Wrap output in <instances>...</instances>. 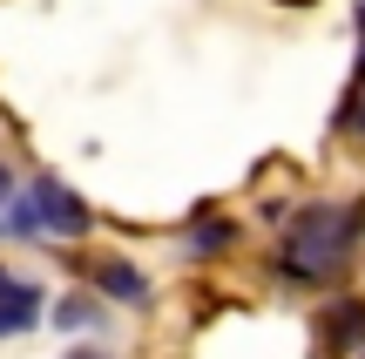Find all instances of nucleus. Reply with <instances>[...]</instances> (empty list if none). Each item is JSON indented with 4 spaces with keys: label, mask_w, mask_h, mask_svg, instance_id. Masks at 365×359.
<instances>
[{
    "label": "nucleus",
    "mask_w": 365,
    "mask_h": 359,
    "mask_svg": "<svg viewBox=\"0 0 365 359\" xmlns=\"http://www.w3.org/2000/svg\"><path fill=\"white\" fill-rule=\"evenodd\" d=\"M359 238H365V211L359 203H298V211L277 224V265H271L277 285H291V292L331 285Z\"/></svg>",
    "instance_id": "1"
},
{
    "label": "nucleus",
    "mask_w": 365,
    "mask_h": 359,
    "mask_svg": "<svg viewBox=\"0 0 365 359\" xmlns=\"http://www.w3.org/2000/svg\"><path fill=\"white\" fill-rule=\"evenodd\" d=\"M27 197H34L41 224H48V244H75V238H88V231H95V211L61 183V176H34Z\"/></svg>",
    "instance_id": "2"
},
{
    "label": "nucleus",
    "mask_w": 365,
    "mask_h": 359,
    "mask_svg": "<svg viewBox=\"0 0 365 359\" xmlns=\"http://www.w3.org/2000/svg\"><path fill=\"white\" fill-rule=\"evenodd\" d=\"M95 292L115 298V305H135V312H143L149 298H156V285H149L143 265H129V258H102V265H95Z\"/></svg>",
    "instance_id": "3"
},
{
    "label": "nucleus",
    "mask_w": 365,
    "mask_h": 359,
    "mask_svg": "<svg viewBox=\"0 0 365 359\" xmlns=\"http://www.w3.org/2000/svg\"><path fill=\"white\" fill-rule=\"evenodd\" d=\"M318 339H325L331 353H359L365 346V298H331V305L318 312Z\"/></svg>",
    "instance_id": "4"
},
{
    "label": "nucleus",
    "mask_w": 365,
    "mask_h": 359,
    "mask_svg": "<svg viewBox=\"0 0 365 359\" xmlns=\"http://www.w3.org/2000/svg\"><path fill=\"white\" fill-rule=\"evenodd\" d=\"M48 319H54V333H75V339H88V333H102V325H108V312H102V298L61 292V298L48 305Z\"/></svg>",
    "instance_id": "5"
},
{
    "label": "nucleus",
    "mask_w": 365,
    "mask_h": 359,
    "mask_svg": "<svg viewBox=\"0 0 365 359\" xmlns=\"http://www.w3.org/2000/svg\"><path fill=\"white\" fill-rule=\"evenodd\" d=\"M237 238H244V224H230V217H190V231H182V251H190V258H223Z\"/></svg>",
    "instance_id": "6"
},
{
    "label": "nucleus",
    "mask_w": 365,
    "mask_h": 359,
    "mask_svg": "<svg viewBox=\"0 0 365 359\" xmlns=\"http://www.w3.org/2000/svg\"><path fill=\"white\" fill-rule=\"evenodd\" d=\"M0 224H7L14 244H48V224H41V211H34V197H27V190H14V197H7Z\"/></svg>",
    "instance_id": "7"
},
{
    "label": "nucleus",
    "mask_w": 365,
    "mask_h": 359,
    "mask_svg": "<svg viewBox=\"0 0 365 359\" xmlns=\"http://www.w3.org/2000/svg\"><path fill=\"white\" fill-rule=\"evenodd\" d=\"M0 298H7V305H48V292H41L34 278H21V271H7V265H0Z\"/></svg>",
    "instance_id": "8"
},
{
    "label": "nucleus",
    "mask_w": 365,
    "mask_h": 359,
    "mask_svg": "<svg viewBox=\"0 0 365 359\" xmlns=\"http://www.w3.org/2000/svg\"><path fill=\"white\" fill-rule=\"evenodd\" d=\"M34 319H41V305H7V298H0V339L34 333Z\"/></svg>",
    "instance_id": "9"
},
{
    "label": "nucleus",
    "mask_w": 365,
    "mask_h": 359,
    "mask_svg": "<svg viewBox=\"0 0 365 359\" xmlns=\"http://www.w3.org/2000/svg\"><path fill=\"white\" fill-rule=\"evenodd\" d=\"M331 129H352L359 143H365V102H359V95H345V108L331 116Z\"/></svg>",
    "instance_id": "10"
},
{
    "label": "nucleus",
    "mask_w": 365,
    "mask_h": 359,
    "mask_svg": "<svg viewBox=\"0 0 365 359\" xmlns=\"http://www.w3.org/2000/svg\"><path fill=\"white\" fill-rule=\"evenodd\" d=\"M61 359H115V353H108V346H95V339H75Z\"/></svg>",
    "instance_id": "11"
},
{
    "label": "nucleus",
    "mask_w": 365,
    "mask_h": 359,
    "mask_svg": "<svg viewBox=\"0 0 365 359\" xmlns=\"http://www.w3.org/2000/svg\"><path fill=\"white\" fill-rule=\"evenodd\" d=\"M14 190H21V183H14V170L0 163V211H7V197H14Z\"/></svg>",
    "instance_id": "12"
},
{
    "label": "nucleus",
    "mask_w": 365,
    "mask_h": 359,
    "mask_svg": "<svg viewBox=\"0 0 365 359\" xmlns=\"http://www.w3.org/2000/svg\"><path fill=\"white\" fill-rule=\"evenodd\" d=\"M359 81H365V34H359Z\"/></svg>",
    "instance_id": "13"
},
{
    "label": "nucleus",
    "mask_w": 365,
    "mask_h": 359,
    "mask_svg": "<svg viewBox=\"0 0 365 359\" xmlns=\"http://www.w3.org/2000/svg\"><path fill=\"white\" fill-rule=\"evenodd\" d=\"M359 34H365V0H359Z\"/></svg>",
    "instance_id": "14"
},
{
    "label": "nucleus",
    "mask_w": 365,
    "mask_h": 359,
    "mask_svg": "<svg viewBox=\"0 0 365 359\" xmlns=\"http://www.w3.org/2000/svg\"><path fill=\"white\" fill-rule=\"evenodd\" d=\"M0 238H7V224H0Z\"/></svg>",
    "instance_id": "15"
},
{
    "label": "nucleus",
    "mask_w": 365,
    "mask_h": 359,
    "mask_svg": "<svg viewBox=\"0 0 365 359\" xmlns=\"http://www.w3.org/2000/svg\"><path fill=\"white\" fill-rule=\"evenodd\" d=\"M359 359H365V346H359Z\"/></svg>",
    "instance_id": "16"
}]
</instances>
